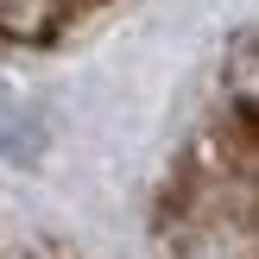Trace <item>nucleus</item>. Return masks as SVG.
<instances>
[{
    "mask_svg": "<svg viewBox=\"0 0 259 259\" xmlns=\"http://www.w3.org/2000/svg\"><path fill=\"white\" fill-rule=\"evenodd\" d=\"M240 228H247V247L259 253V177H253V190H247V209H240Z\"/></svg>",
    "mask_w": 259,
    "mask_h": 259,
    "instance_id": "4",
    "label": "nucleus"
},
{
    "mask_svg": "<svg viewBox=\"0 0 259 259\" xmlns=\"http://www.w3.org/2000/svg\"><path fill=\"white\" fill-rule=\"evenodd\" d=\"M38 152H45V120H38V108L0 76V158L38 164Z\"/></svg>",
    "mask_w": 259,
    "mask_h": 259,
    "instance_id": "1",
    "label": "nucleus"
},
{
    "mask_svg": "<svg viewBox=\"0 0 259 259\" xmlns=\"http://www.w3.org/2000/svg\"><path fill=\"white\" fill-rule=\"evenodd\" d=\"M70 19V0H0V38L7 45H45Z\"/></svg>",
    "mask_w": 259,
    "mask_h": 259,
    "instance_id": "3",
    "label": "nucleus"
},
{
    "mask_svg": "<svg viewBox=\"0 0 259 259\" xmlns=\"http://www.w3.org/2000/svg\"><path fill=\"white\" fill-rule=\"evenodd\" d=\"M222 82H228V101L234 114L259 133V32H240L222 57Z\"/></svg>",
    "mask_w": 259,
    "mask_h": 259,
    "instance_id": "2",
    "label": "nucleus"
}]
</instances>
